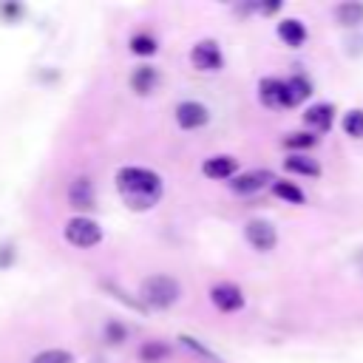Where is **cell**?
<instances>
[{"instance_id": "cell-1", "label": "cell", "mask_w": 363, "mask_h": 363, "mask_svg": "<svg viewBox=\"0 0 363 363\" xmlns=\"http://www.w3.org/2000/svg\"><path fill=\"white\" fill-rule=\"evenodd\" d=\"M116 190L130 210H150L153 204H159L164 184H162L159 173H153L147 167L128 164L116 173Z\"/></svg>"}, {"instance_id": "cell-2", "label": "cell", "mask_w": 363, "mask_h": 363, "mask_svg": "<svg viewBox=\"0 0 363 363\" xmlns=\"http://www.w3.org/2000/svg\"><path fill=\"white\" fill-rule=\"evenodd\" d=\"M179 295H182V286H179V281L170 278V275H150V278L142 281V289H139V298H142L147 306H153V309H167V306H173V303L179 301Z\"/></svg>"}, {"instance_id": "cell-3", "label": "cell", "mask_w": 363, "mask_h": 363, "mask_svg": "<svg viewBox=\"0 0 363 363\" xmlns=\"http://www.w3.org/2000/svg\"><path fill=\"white\" fill-rule=\"evenodd\" d=\"M62 235H65L68 244H74V247H79V250H91V247H96V244L102 241V230H99V224H96L94 218H85V216H74V218H68Z\"/></svg>"}, {"instance_id": "cell-4", "label": "cell", "mask_w": 363, "mask_h": 363, "mask_svg": "<svg viewBox=\"0 0 363 363\" xmlns=\"http://www.w3.org/2000/svg\"><path fill=\"white\" fill-rule=\"evenodd\" d=\"M244 238L258 252H269L278 244V233H275L272 221H267V218H250L247 227H244Z\"/></svg>"}, {"instance_id": "cell-5", "label": "cell", "mask_w": 363, "mask_h": 363, "mask_svg": "<svg viewBox=\"0 0 363 363\" xmlns=\"http://www.w3.org/2000/svg\"><path fill=\"white\" fill-rule=\"evenodd\" d=\"M258 99L267 108H292L289 91H286V79H278V77H264L258 82Z\"/></svg>"}, {"instance_id": "cell-6", "label": "cell", "mask_w": 363, "mask_h": 363, "mask_svg": "<svg viewBox=\"0 0 363 363\" xmlns=\"http://www.w3.org/2000/svg\"><path fill=\"white\" fill-rule=\"evenodd\" d=\"M190 62H193V68H199V71H218L221 62H224L218 43H213V40L196 43L193 51H190Z\"/></svg>"}, {"instance_id": "cell-7", "label": "cell", "mask_w": 363, "mask_h": 363, "mask_svg": "<svg viewBox=\"0 0 363 363\" xmlns=\"http://www.w3.org/2000/svg\"><path fill=\"white\" fill-rule=\"evenodd\" d=\"M210 301H213V306L221 309V312H238V309L244 306V292H241L235 284L221 281V284L210 286Z\"/></svg>"}, {"instance_id": "cell-8", "label": "cell", "mask_w": 363, "mask_h": 363, "mask_svg": "<svg viewBox=\"0 0 363 363\" xmlns=\"http://www.w3.org/2000/svg\"><path fill=\"white\" fill-rule=\"evenodd\" d=\"M269 182H275L269 170H247V173H238L235 179H230V190L238 196H252V193L264 190Z\"/></svg>"}, {"instance_id": "cell-9", "label": "cell", "mask_w": 363, "mask_h": 363, "mask_svg": "<svg viewBox=\"0 0 363 363\" xmlns=\"http://www.w3.org/2000/svg\"><path fill=\"white\" fill-rule=\"evenodd\" d=\"M207 119H210V113L201 102H179L176 105V122L184 130H196V128L207 125Z\"/></svg>"}, {"instance_id": "cell-10", "label": "cell", "mask_w": 363, "mask_h": 363, "mask_svg": "<svg viewBox=\"0 0 363 363\" xmlns=\"http://www.w3.org/2000/svg\"><path fill=\"white\" fill-rule=\"evenodd\" d=\"M68 201H71V207H77V210H91L94 201H96L94 182H91L88 176H77V179L68 184Z\"/></svg>"}, {"instance_id": "cell-11", "label": "cell", "mask_w": 363, "mask_h": 363, "mask_svg": "<svg viewBox=\"0 0 363 363\" xmlns=\"http://www.w3.org/2000/svg\"><path fill=\"white\" fill-rule=\"evenodd\" d=\"M303 122H306V128H312V130H318V133L329 130L332 122H335V105H329V102L309 105L306 113H303Z\"/></svg>"}, {"instance_id": "cell-12", "label": "cell", "mask_w": 363, "mask_h": 363, "mask_svg": "<svg viewBox=\"0 0 363 363\" xmlns=\"http://www.w3.org/2000/svg\"><path fill=\"white\" fill-rule=\"evenodd\" d=\"M235 170H238V162L233 156H210L201 164V173L207 179H218V182L221 179H235Z\"/></svg>"}, {"instance_id": "cell-13", "label": "cell", "mask_w": 363, "mask_h": 363, "mask_svg": "<svg viewBox=\"0 0 363 363\" xmlns=\"http://www.w3.org/2000/svg\"><path fill=\"white\" fill-rule=\"evenodd\" d=\"M335 20H337L343 28H357V26H363V3H360V0L337 3V6H335Z\"/></svg>"}, {"instance_id": "cell-14", "label": "cell", "mask_w": 363, "mask_h": 363, "mask_svg": "<svg viewBox=\"0 0 363 363\" xmlns=\"http://www.w3.org/2000/svg\"><path fill=\"white\" fill-rule=\"evenodd\" d=\"M278 37H281L289 48H298V45L306 43V26H303L301 20H295V17H286V20L278 23Z\"/></svg>"}, {"instance_id": "cell-15", "label": "cell", "mask_w": 363, "mask_h": 363, "mask_svg": "<svg viewBox=\"0 0 363 363\" xmlns=\"http://www.w3.org/2000/svg\"><path fill=\"white\" fill-rule=\"evenodd\" d=\"M156 82H159V74H156V68L153 65H139L133 74H130V88L136 91V94H150L153 88H156Z\"/></svg>"}, {"instance_id": "cell-16", "label": "cell", "mask_w": 363, "mask_h": 363, "mask_svg": "<svg viewBox=\"0 0 363 363\" xmlns=\"http://www.w3.org/2000/svg\"><path fill=\"white\" fill-rule=\"evenodd\" d=\"M284 167H286L289 173H298V176H309V179L320 176V164H318L315 159L303 156V153H292V156H286V159H284Z\"/></svg>"}, {"instance_id": "cell-17", "label": "cell", "mask_w": 363, "mask_h": 363, "mask_svg": "<svg viewBox=\"0 0 363 363\" xmlns=\"http://www.w3.org/2000/svg\"><path fill=\"white\" fill-rule=\"evenodd\" d=\"M286 91H289V102H292V108H295V105H301V102L312 94V82H309L303 74H295V77L286 79Z\"/></svg>"}, {"instance_id": "cell-18", "label": "cell", "mask_w": 363, "mask_h": 363, "mask_svg": "<svg viewBox=\"0 0 363 363\" xmlns=\"http://www.w3.org/2000/svg\"><path fill=\"white\" fill-rule=\"evenodd\" d=\"M272 193L278 196V199H284V201H289V204H303L306 201V196H303V190L298 187V184H292V182H272Z\"/></svg>"}, {"instance_id": "cell-19", "label": "cell", "mask_w": 363, "mask_h": 363, "mask_svg": "<svg viewBox=\"0 0 363 363\" xmlns=\"http://www.w3.org/2000/svg\"><path fill=\"white\" fill-rule=\"evenodd\" d=\"M170 357V349L164 346V343H159V340H147V343H142V349H139V360L142 363H162V360H167Z\"/></svg>"}, {"instance_id": "cell-20", "label": "cell", "mask_w": 363, "mask_h": 363, "mask_svg": "<svg viewBox=\"0 0 363 363\" xmlns=\"http://www.w3.org/2000/svg\"><path fill=\"white\" fill-rule=\"evenodd\" d=\"M343 133L352 139H363V108H352L349 113H343Z\"/></svg>"}, {"instance_id": "cell-21", "label": "cell", "mask_w": 363, "mask_h": 363, "mask_svg": "<svg viewBox=\"0 0 363 363\" xmlns=\"http://www.w3.org/2000/svg\"><path fill=\"white\" fill-rule=\"evenodd\" d=\"M156 48H159V43H156V37L147 34V31H139V34L130 37V51H133V54L150 57V54H156Z\"/></svg>"}, {"instance_id": "cell-22", "label": "cell", "mask_w": 363, "mask_h": 363, "mask_svg": "<svg viewBox=\"0 0 363 363\" xmlns=\"http://www.w3.org/2000/svg\"><path fill=\"white\" fill-rule=\"evenodd\" d=\"M31 363H74V357H71V352H65V349H45V352L34 354Z\"/></svg>"}, {"instance_id": "cell-23", "label": "cell", "mask_w": 363, "mask_h": 363, "mask_svg": "<svg viewBox=\"0 0 363 363\" xmlns=\"http://www.w3.org/2000/svg\"><path fill=\"white\" fill-rule=\"evenodd\" d=\"M318 142V136L315 133H306V130H301V133H289L286 139H284V145L289 147V150H306V147H312Z\"/></svg>"}, {"instance_id": "cell-24", "label": "cell", "mask_w": 363, "mask_h": 363, "mask_svg": "<svg viewBox=\"0 0 363 363\" xmlns=\"http://www.w3.org/2000/svg\"><path fill=\"white\" fill-rule=\"evenodd\" d=\"M122 337H125V326L116 323V320H111V323L105 326V340H108V343H122Z\"/></svg>"}, {"instance_id": "cell-25", "label": "cell", "mask_w": 363, "mask_h": 363, "mask_svg": "<svg viewBox=\"0 0 363 363\" xmlns=\"http://www.w3.org/2000/svg\"><path fill=\"white\" fill-rule=\"evenodd\" d=\"M354 264H357V269H360V272H363V250H360V252H357V255H354Z\"/></svg>"}]
</instances>
